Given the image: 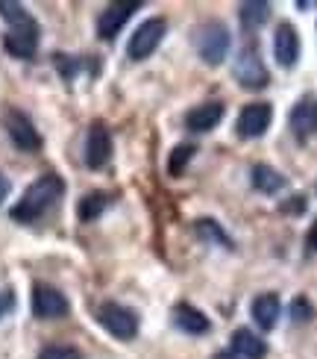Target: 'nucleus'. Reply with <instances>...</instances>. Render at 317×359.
Returning <instances> with one entry per match:
<instances>
[{
	"mask_svg": "<svg viewBox=\"0 0 317 359\" xmlns=\"http://www.w3.org/2000/svg\"><path fill=\"white\" fill-rule=\"evenodd\" d=\"M65 194V183H62V177H56V174H44L38 177L36 183H29V189L21 194V201L12 206V221H21V224H33L38 221L48 209L62 198Z\"/></svg>",
	"mask_w": 317,
	"mask_h": 359,
	"instance_id": "nucleus-1",
	"label": "nucleus"
},
{
	"mask_svg": "<svg viewBox=\"0 0 317 359\" xmlns=\"http://www.w3.org/2000/svg\"><path fill=\"white\" fill-rule=\"evenodd\" d=\"M230 44H232L230 29H226V24H220V21H206L194 29V50H197V56L211 68L223 65L226 53H230Z\"/></svg>",
	"mask_w": 317,
	"mask_h": 359,
	"instance_id": "nucleus-2",
	"label": "nucleus"
},
{
	"mask_svg": "<svg viewBox=\"0 0 317 359\" xmlns=\"http://www.w3.org/2000/svg\"><path fill=\"white\" fill-rule=\"evenodd\" d=\"M97 321H100V327L106 333H112L120 341H129V339L139 336V316H135L129 306L106 301V304L97 306Z\"/></svg>",
	"mask_w": 317,
	"mask_h": 359,
	"instance_id": "nucleus-3",
	"label": "nucleus"
},
{
	"mask_svg": "<svg viewBox=\"0 0 317 359\" xmlns=\"http://www.w3.org/2000/svg\"><path fill=\"white\" fill-rule=\"evenodd\" d=\"M164 33H168V21L164 18H150L144 21L139 29L132 33L129 44H127V56L132 59V62H144L147 56H153L156 48L162 44Z\"/></svg>",
	"mask_w": 317,
	"mask_h": 359,
	"instance_id": "nucleus-4",
	"label": "nucleus"
},
{
	"mask_svg": "<svg viewBox=\"0 0 317 359\" xmlns=\"http://www.w3.org/2000/svg\"><path fill=\"white\" fill-rule=\"evenodd\" d=\"M270 121H274V107H270V103H265V100L247 103L235 121V133L241 139H259L267 133Z\"/></svg>",
	"mask_w": 317,
	"mask_h": 359,
	"instance_id": "nucleus-5",
	"label": "nucleus"
},
{
	"mask_svg": "<svg viewBox=\"0 0 317 359\" xmlns=\"http://www.w3.org/2000/svg\"><path fill=\"white\" fill-rule=\"evenodd\" d=\"M68 297L48 286V283H36L33 286V316L41 318V321H53V318H62L68 316Z\"/></svg>",
	"mask_w": 317,
	"mask_h": 359,
	"instance_id": "nucleus-6",
	"label": "nucleus"
},
{
	"mask_svg": "<svg viewBox=\"0 0 317 359\" xmlns=\"http://www.w3.org/2000/svg\"><path fill=\"white\" fill-rule=\"evenodd\" d=\"M3 124H6V133H9L12 144L18 147V151L33 154V151H38V147H41V136H38L36 124L29 121V118H27L21 109H9Z\"/></svg>",
	"mask_w": 317,
	"mask_h": 359,
	"instance_id": "nucleus-7",
	"label": "nucleus"
},
{
	"mask_svg": "<svg viewBox=\"0 0 317 359\" xmlns=\"http://www.w3.org/2000/svg\"><path fill=\"white\" fill-rule=\"evenodd\" d=\"M3 48L6 53H12L15 59H33L38 50V24L29 18L18 27H12L3 36Z\"/></svg>",
	"mask_w": 317,
	"mask_h": 359,
	"instance_id": "nucleus-8",
	"label": "nucleus"
},
{
	"mask_svg": "<svg viewBox=\"0 0 317 359\" xmlns=\"http://www.w3.org/2000/svg\"><path fill=\"white\" fill-rule=\"evenodd\" d=\"M112 156V136L109 127L103 121H94L88 127V139H85V165L92 171H100Z\"/></svg>",
	"mask_w": 317,
	"mask_h": 359,
	"instance_id": "nucleus-9",
	"label": "nucleus"
},
{
	"mask_svg": "<svg viewBox=\"0 0 317 359\" xmlns=\"http://www.w3.org/2000/svg\"><path fill=\"white\" fill-rule=\"evenodd\" d=\"M235 80L241 88H265L270 83V74L262 62V56L259 50H244L238 56V62H235Z\"/></svg>",
	"mask_w": 317,
	"mask_h": 359,
	"instance_id": "nucleus-10",
	"label": "nucleus"
},
{
	"mask_svg": "<svg viewBox=\"0 0 317 359\" xmlns=\"http://www.w3.org/2000/svg\"><path fill=\"white\" fill-rule=\"evenodd\" d=\"M288 127L294 133V139L306 142L317 133V97L314 95H306L303 100L294 103V109L288 115Z\"/></svg>",
	"mask_w": 317,
	"mask_h": 359,
	"instance_id": "nucleus-11",
	"label": "nucleus"
},
{
	"mask_svg": "<svg viewBox=\"0 0 317 359\" xmlns=\"http://www.w3.org/2000/svg\"><path fill=\"white\" fill-rule=\"evenodd\" d=\"M139 6H141L139 0H132V4H109L100 12V18H97V36L103 41H112L120 29H124V24L129 21V15Z\"/></svg>",
	"mask_w": 317,
	"mask_h": 359,
	"instance_id": "nucleus-12",
	"label": "nucleus"
},
{
	"mask_svg": "<svg viewBox=\"0 0 317 359\" xmlns=\"http://www.w3.org/2000/svg\"><path fill=\"white\" fill-rule=\"evenodd\" d=\"M274 56L282 68H294L300 59V33L294 24H279L274 33Z\"/></svg>",
	"mask_w": 317,
	"mask_h": 359,
	"instance_id": "nucleus-13",
	"label": "nucleus"
},
{
	"mask_svg": "<svg viewBox=\"0 0 317 359\" xmlns=\"http://www.w3.org/2000/svg\"><path fill=\"white\" fill-rule=\"evenodd\" d=\"M220 118H223V103L220 100H209V103H200V107H194L188 109L185 115V130L188 133H209V130H215L220 124Z\"/></svg>",
	"mask_w": 317,
	"mask_h": 359,
	"instance_id": "nucleus-14",
	"label": "nucleus"
},
{
	"mask_svg": "<svg viewBox=\"0 0 317 359\" xmlns=\"http://www.w3.org/2000/svg\"><path fill=\"white\" fill-rule=\"evenodd\" d=\"M171 316H174V324L188 336H203V333H209V327H211L209 318H206V312H200L197 306H191V304H176Z\"/></svg>",
	"mask_w": 317,
	"mask_h": 359,
	"instance_id": "nucleus-15",
	"label": "nucleus"
},
{
	"mask_svg": "<svg viewBox=\"0 0 317 359\" xmlns=\"http://www.w3.org/2000/svg\"><path fill=\"white\" fill-rule=\"evenodd\" d=\"M250 312H253V321L259 324L262 330H274L276 321H279V312H282L279 294H274V292H265V294H259V297H255V301H253Z\"/></svg>",
	"mask_w": 317,
	"mask_h": 359,
	"instance_id": "nucleus-16",
	"label": "nucleus"
},
{
	"mask_svg": "<svg viewBox=\"0 0 317 359\" xmlns=\"http://www.w3.org/2000/svg\"><path fill=\"white\" fill-rule=\"evenodd\" d=\"M232 353L238 359H265L267 345H265V339H259L250 330V327H241V330L232 333Z\"/></svg>",
	"mask_w": 317,
	"mask_h": 359,
	"instance_id": "nucleus-17",
	"label": "nucleus"
},
{
	"mask_svg": "<svg viewBox=\"0 0 317 359\" xmlns=\"http://www.w3.org/2000/svg\"><path fill=\"white\" fill-rule=\"evenodd\" d=\"M250 180H253V189L262 191V194H279L285 186H288V180H285L276 168H270V165H255Z\"/></svg>",
	"mask_w": 317,
	"mask_h": 359,
	"instance_id": "nucleus-18",
	"label": "nucleus"
},
{
	"mask_svg": "<svg viewBox=\"0 0 317 359\" xmlns=\"http://www.w3.org/2000/svg\"><path fill=\"white\" fill-rule=\"evenodd\" d=\"M238 15H241V24H244V29H259L270 18V4H265V0H250V4L238 6Z\"/></svg>",
	"mask_w": 317,
	"mask_h": 359,
	"instance_id": "nucleus-19",
	"label": "nucleus"
},
{
	"mask_svg": "<svg viewBox=\"0 0 317 359\" xmlns=\"http://www.w3.org/2000/svg\"><path fill=\"white\" fill-rule=\"evenodd\" d=\"M106 206H109V194L106 191H88L77 203V215H80V221H94L106 212Z\"/></svg>",
	"mask_w": 317,
	"mask_h": 359,
	"instance_id": "nucleus-20",
	"label": "nucleus"
},
{
	"mask_svg": "<svg viewBox=\"0 0 317 359\" xmlns=\"http://www.w3.org/2000/svg\"><path fill=\"white\" fill-rule=\"evenodd\" d=\"M194 154H197V144H191V142L176 144L171 151V156H168V174L171 177H183L185 168H188V162L194 159Z\"/></svg>",
	"mask_w": 317,
	"mask_h": 359,
	"instance_id": "nucleus-21",
	"label": "nucleus"
},
{
	"mask_svg": "<svg viewBox=\"0 0 317 359\" xmlns=\"http://www.w3.org/2000/svg\"><path fill=\"white\" fill-rule=\"evenodd\" d=\"M194 227H197V233H200L203 238H211V242H218V245H223V248H232V238L220 230V224H218V221L200 218L197 224H194Z\"/></svg>",
	"mask_w": 317,
	"mask_h": 359,
	"instance_id": "nucleus-22",
	"label": "nucleus"
},
{
	"mask_svg": "<svg viewBox=\"0 0 317 359\" xmlns=\"http://www.w3.org/2000/svg\"><path fill=\"white\" fill-rule=\"evenodd\" d=\"M0 15H3V21H9L12 27H18V24L33 18V15H29L21 4H15V0H0Z\"/></svg>",
	"mask_w": 317,
	"mask_h": 359,
	"instance_id": "nucleus-23",
	"label": "nucleus"
},
{
	"mask_svg": "<svg viewBox=\"0 0 317 359\" xmlns=\"http://www.w3.org/2000/svg\"><path fill=\"white\" fill-rule=\"evenodd\" d=\"M291 318H294L297 324H309V321H314V306L309 304V297H306V294H297V297H294V304H291Z\"/></svg>",
	"mask_w": 317,
	"mask_h": 359,
	"instance_id": "nucleus-24",
	"label": "nucleus"
},
{
	"mask_svg": "<svg viewBox=\"0 0 317 359\" xmlns=\"http://www.w3.org/2000/svg\"><path fill=\"white\" fill-rule=\"evenodd\" d=\"M38 359H83V353L71 345H48V348H41Z\"/></svg>",
	"mask_w": 317,
	"mask_h": 359,
	"instance_id": "nucleus-25",
	"label": "nucleus"
},
{
	"mask_svg": "<svg viewBox=\"0 0 317 359\" xmlns=\"http://www.w3.org/2000/svg\"><path fill=\"white\" fill-rule=\"evenodd\" d=\"M306 206H309V203H306V194H294V198H288L279 209H282L285 215H303Z\"/></svg>",
	"mask_w": 317,
	"mask_h": 359,
	"instance_id": "nucleus-26",
	"label": "nucleus"
},
{
	"mask_svg": "<svg viewBox=\"0 0 317 359\" xmlns=\"http://www.w3.org/2000/svg\"><path fill=\"white\" fill-rule=\"evenodd\" d=\"M9 309H12V294L9 292H0V318H3Z\"/></svg>",
	"mask_w": 317,
	"mask_h": 359,
	"instance_id": "nucleus-27",
	"label": "nucleus"
},
{
	"mask_svg": "<svg viewBox=\"0 0 317 359\" xmlns=\"http://www.w3.org/2000/svg\"><path fill=\"white\" fill-rule=\"evenodd\" d=\"M309 248L317 253V221L311 224V230H309Z\"/></svg>",
	"mask_w": 317,
	"mask_h": 359,
	"instance_id": "nucleus-28",
	"label": "nucleus"
},
{
	"mask_svg": "<svg viewBox=\"0 0 317 359\" xmlns=\"http://www.w3.org/2000/svg\"><path fill=\"white\" fill-rule=\"evenodd\" d=\"M6 194H9V180H6L3 174H0V203L6 201Z\"/></svg>",
	"mask_w": 317,
	"mask_h": 359,
	"instance_id": "nucleus-29",
	"label": "nucleus"
},
{
	"mask_svg": "<svg viewBox=\"0 0 317 359\" xmlns=\"http://www.w3.org/2000/svg\"><path fill=\"white\" fill-rule=\"evenodd\" d=\"M218 359H238V356H235V353H230V356H226V353H220Z\"/></svg>",
	"mask_w": 317,
	"mask_h": 359,
	"instance_id": "nucleus-30",
	"label": "nucleus"
}]
</instances>
